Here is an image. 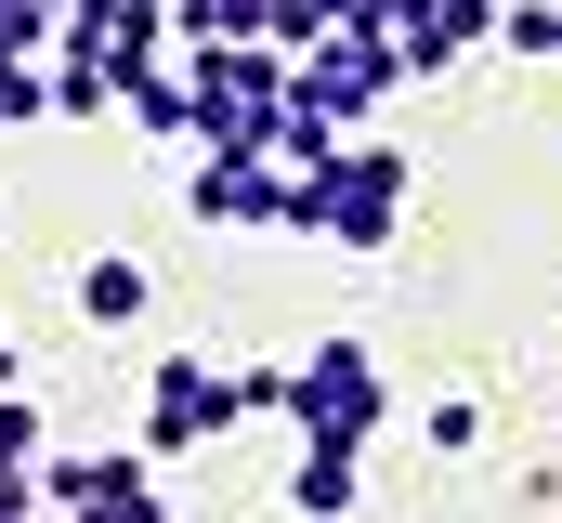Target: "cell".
<instances>
[{"mask_svg":"<svg viewBox=\"0 0 562 523\" xmlns=\"http://www.w3.org/2000/svg\"><path fill=\"white\" fill-rule=\"evenodd\" d=\"M406 144H367V131H340L301 183H288V236H327V249H393L406 236Z\"/></svg>","mask_w":562,"mask_h":523,"instance_id":"1","label":"cell"},{"mask_svg":"<svg viewBox=\"0 0 562 523\" xmlns=\"http://www.w3.org/2000/svg\"><path fill=\"white\" fill-rule=\"evenodd\" d=\"M249 419H288L301 445H353L367 458V432L393 419V380H380L367 341H314L301 367H249Z\"/></svg>","mask_w":562,"mask_h":523,"instance_id":"2","label":"cell"},{"mask_svg":"<svg viewBox=\"0 0 562 523\" xmlns=\"http://www.w3.org/2000/svg\"><path fill=\"white\" fill-rule=\"evenodd\" d=\"M236 419H249V367H210V354L144 367V458H157V471L196 458V445H223Z\"/></svg>","mask_w":562,"mask_h":523,"instance_id":"3","label":"cell"},{"mask_svg":"<svg viewBox=\"0 0 562 523\" xmlns=\"http://www.w3.org/2000/svg\"><path fill=\"white\" fill-rule=\"evenodd\" d=\"M288 92H301V105H314L327 131H367L380 105H393V92H406V79H393V53H380L367 26H327L314 53H288Z\"/></svg>","mask_w":562,"mask_h":523,"instance_id":"4","label":"cell"},{"mask_svg":"<svg viewBox=\"0 0 562 523\" xmlns=\"http://www.w3.org/2000/svg\"><path fill=\"white\" fill-rule=\"evenodd\" d=\"M40 511L53 523H170V498H157V458L119 445V458H40Z\"/></svg>","mask_w":562,"mask_h":523,"instance_id":"5","label":"cell"},{"mask_svg":"<svg viewBox=\"0 0 562 523\" xmlns=\"http://www.w3.org/2000/svg\"><path fill=\"white\" fill-rule=\"evenodd\" d=\"M183 210L223 223V236H288V170L276 157H196L183 170Z\"/></svg>","mask_w":562,"mask_h":523,"instance_id":"6","label":"cell"},{"mask_svg":"<svg viewBox=\"0 0 562 523\" xmlns=\"http://www.w3.org/2000/svg\"><path fill=\"white\" fill-rule=\"evenodd\" d=\"M353 498H367V458H353V445H301V458H288V511L301 523H340Z\"/></svg>","mask_w":562,"mask_h":523,"instance_id":"7","label":"cell"},{"mask_svg":"<svg viewBox=\"0 0 562 523\" xmlns=\"http://www.w3.org/2000/svg\"><path fill=\"white\" fill-rule=\"evenodd\" d=\"M144 314H157V275H144L132 249L79 262V327H144Z\"/></svg>","mask_w":562,"mask_h":523,"instance_id":"8","label":"cell"},{"mask_svg":"<svg viewBox=\"0 0 562 523\" xmlns=\"http://www.w3.org/2000/svg\"><path fill=\"white\" fill-rule=\"evenodd\" d=\"M327 26H353V0H249V40L262 53H314Z\"/></svg>","mask_w":562,"mask_h":523,"instance_id":"9","label":"cell"},{"mask_svg":"<svg viewBox=\"0 0 562 523\" xmlns=\"http://www.w3.org/2000/svg\"><path fill=\"white\" fill-rule=\"evenodd\" d=\"M119 119H132V131H157V144H196V92H183V66L132 79V92H119Z\"/></svg>","mask_w":562,"mask_h":523,"instance_id":"10","label":"cell"},{"mask_svg":"<svg viewBox=\"0 0 562 523\" xmlns=\"http://www.w3.org/2000/svg\"><path fill=\"white\" fill-rule=\"evenodd\" d=\"M40 458H53V419L26 392H0V485H40Z\"/></svg>","mask_w":562,"mask_h":523,"instance_id":"11","label":"cell"},{"mask_svg":"<svg viewBox=\"0 0 562 523\" xmlns=\"http://www.w3.org/2000/svg\"><path fill=\"white\" fill-rule=\"evenodd\" d=\"M497 53H537V66H562V0H497Z\"/></svg>","mask_w":562,"mask_h":523,"instance_id":"12","label":"cell"},{"mask_svg":"<svg viewBox=\"0 0 562 523\" xmlns=\"http://www.w3.org/2000/svg\"><path fill=\"white\" fill-rule=\"evenodd\" d=\"M26 119H53V66L40 53H0V131H26Z\"/></svg>","mask_w":562,"mask_h":523,"instance_id":"13","label":"cell"},{"mask_svg":"<svg viewBox=\"0 0 562 523\" xmlns=\"http://www.w3.org/2000/svg\"><path fill=\"white\" fill-rule=\"evenodd\" d=\"M431 445H445V458H471V445H484V405H471V392H445V405H431Z\"/></svg>","mask_w":562,"mask_h":523,"instance_id":"14","label":"cell"},{"mask_svg":"<svg viewBox=\"0 0 562 523\" xmlns=\"http://www.w3.org/2000/svg\"><path fill=\"white\" fill-rule=\"evenodd\" d=\"M0 523H53V511H40V485H0Z\"/></svg>","mask_w":562,"mask_h":523,"instance_id":"15","label":"cell"},{"mask_svg":"<svg viewBox=\"0 0 562 523\" xmlns=\"http://www.w3.org/2000/svg\"><path fill=\"white\" fill-rule=\"evenodd\" d=\"M0 392H26V354H13V327H0Z\"/></svg>","mask_w":562,"mask_h":523,"instance_id":"16","label":"cell"},{"mask_svg":"<svg viewBox=\"0 0 562 523\" xmlns=\"http://www.w3.org/2000/svg\"><path fill=\"white\" fill-rule=\"evenodd\" d=\"M40 13H53V26H79V13H105V0H40Z\"/></svg>","mask_w":562,"mask_h":523,"instance_id":"17","label":"cell"}]
</instances>
